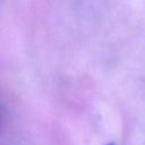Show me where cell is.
<instances>
[{
  "mask_svg": "<svg viewBox=\"0 0 145 145\" xmlns=\"http://www.w3.org/2000/svg\"><path fill=\"white\" fill-rule=\"evenodd\" d=\"M106 145H113V144H106Z\"/></svg>",
  "mask_w": 145,
  "mask_h": 145,
  "instance_id": "obj_1",
  "label": "cell"
}]
</instances>
